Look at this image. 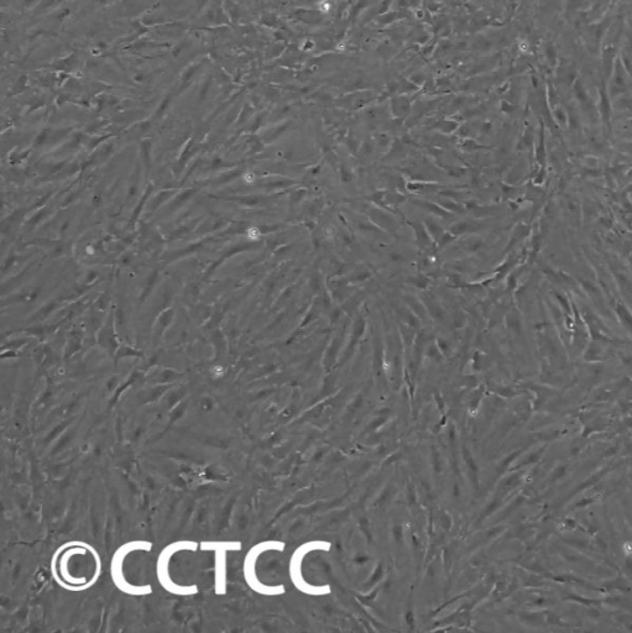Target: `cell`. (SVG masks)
I'll return each mask as SVG.
<instances>
[{
    "mask_svg": "<svg viewBox=\"0 0 632 633\" xmlns=\"http://www.w3.org/2000/svg\"><path fill=\"white\" fill-rule=\"evenodd\" d=\"M50 568L52 579L61 589L83 593L101 579L102 558L92 544L69 541L52 554Z\"/></svg>",
    "mask_w": 632,
    "mask_h": 633,
    "instance_id": "6da1fadb",
    "label": "cell"
},
{
    "mask_svg": "<svg viewBox=\"0 0 632 633\" xmlns=\"http://www.w3.org/2000/svg\"><path fill=\"white\" fill-rule=\"evenodd\" d=\"M286 543L282 541H263L254 544L244 557L243 575L248 588L261 596H281L286 594V588L282 584L269 585L261 582L257 574V564L261 556L266 552H284Z\"/></svg>",
    "mask_w": 632,
    "mask_h": 633,
    "instance_id": "277c9868",
    "label": "cell"
},
{
    "mask_svg": "<svg viewBox=\"0 0 632 633\" xmlns=\"http://www.w3.org/2000/svg\"><path fill=\"white\" fill-rule=\"evenodd\" d=\"M197 551H200V542L182 540L167 544V546L163 548V551L159 553L158 559H156V578H158L160 587L163 588L167 594L182 596V598L200 594L198 585L176 583L170 574L171 559L174 558L177 553H195Z\"/></svg>",
    "mask_w": 632,
    "mask_h": 633,
    "instance_id": "7a4b0ae2",
    "label": "cell"
},
{
    "mask_svg": "<svg viewBox=\"0 0 632 633\" xmlns=\"http://www.w3.org/2000/svg\"><path fill=\"white\" fill-rule=\"evenodd\" d=\"M240 541H202L200 551L214 553V594L224 596L228 593V553L240 552Z\"/></svg>",
    "mask_w": 632,
    "mask_h": 633,
    "instance_id": "8992f818",
    "label": "cell"
},
{
    "mask_svg": "<svg viewBox=\"0 0 632 633\" xmlns=\"http://www.w3.org/2000/svg\"><path fill=\"white\" fill-rule=\"evenodd\" d=\"M331 549V542L311 541L301 544L294 554H292L289 566L290 579L294 587L299 590L300 593L308 596H327L332 593L331 585L308 584L304 575H302V563H304L308 553L315 551L329 552Z\"/></svg>",
    "mask_w": 632,
    "mask_h": 633,
    "instance_id": "5b68a950",
    "label": "cell"
},
{
    "mask_svg": "<svg viewBox=\"0 0 632 633\" xmlns=\"http://www.w3.org/2000/svg\"><path fill=\"white\" fill-rule=\"evenodd\" d=\"M154 543L150 541H129L120 546L114 551L111 561V578L114 587L120 593L133 596V598H144V596H150L154 593L153 587L150 584L135 585L128 582L124 574V563L130 554L134 552H148L153 551Z\"/></svg>",
    "mask_w": 632,
    "mask_h": 633,
    "instance_id": "3957f363",
    "label": "cell"
}]
</instances>
